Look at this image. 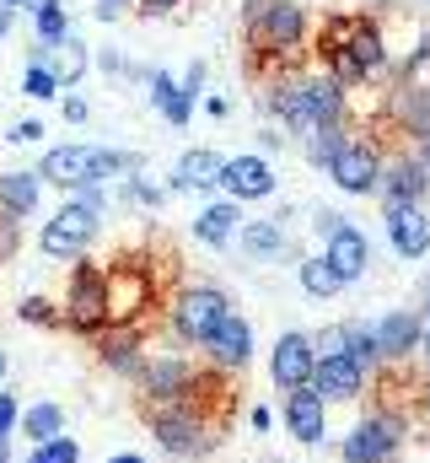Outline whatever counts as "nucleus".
I'll return each instance as SVG.
<instances>
[{"mask_svg":"<svg viewBox=\"0 0 430 463\" xmlns=\"http://www.w3.org/2000/svg\"><path fill=\"white\" fill-rule=\"evenodd\" d=\"M178 5H183V0H140V11H145V16H173Z\"/></svg>","mask_w":430,"mask_h":463,"instance_id":"obj_45","label":"nucleus"},{"mask_svg":"<svg viewBox=\"0 0 430 463\" xmlns=\"http://www.w3.org/2000/svg\"><path fill=\"white\" fill-rule=\"evenodd\" d=\"M200 350H205L210 372H220V377H231V372H248V361H253V324H248L242 313H226V318L215 324V335H210Z\"/></svg>","mask_w":430,"mask_h":463,"instance_id":"obj_14","label":"nucleus"},{"mask_svg":"<svg viewBox=\"0 0 430 463\" xmlns=\"http://www.w3.org/2000/svg\"><path fill=\"white\" fill-rule=\"evenodd\" d=\"M307 388L318 393L322 404H355L366 393V372L350 355H322L318 366H313V383Z\"/></svg>","mask_w":430,"mask_h":463,"instance_id":"obj_17","label":"nucleus"},{"mask_svg":"<svg viewBox=\"0 0 430 463\" xmlns=\"http://www.w3.org/2000/svg\"><path fill=\"white\" fill-rule=\"evenodd\" d=\"M140 329H145V324L103 329V335H98V361L113 366V372H124V377H140V366H145V355H140Z\"/></svg>","mask_w":430,"mask_h":463,"instance_id":"obj_24","label":"nucleus"},{"mask_svg":"<svg viewBox=\"0 0 430 463\" xmlns=\"http://www.w3.org/2000/svg\"><path fill=\"white\" fill-rule=\"evenodd\" d=\"M322 259H328V264L339 269V280L350 286V280H360V275L371 269V242H366V232L355 227V222H344L333 237H322Z\"/></svg>","mask_w":430,"mask_h":463,"instance_id":"obj_21","label":"nucleus"},{"mask_svg":"<svg viewBox=\"0 0 430 463\" xmlns=\"http://www.w3.org/2000/svg\"><path fill=\"white\" fill-rule=\"evenodd\" d=\"M382 167H388V156H382V146L371 140V135H355L350 129V140L333 151V162H328V178L344 189V194H377V184H382Z\"/></svg>","mask_w":430,"mask_h":463,"instance_id":"obj_10","label":"nucleus"},{"mask_svg":"<svg viewBox=\"0 0 430 463\" xmlns=\"http://www.w3.org/2000/svg\"><path fill=\"white\" fill-rule=\"evenodd\" d=\"M377 350H382V361H415V350L425 340V318L420 313H409V307H393V313H382L377 324Z\"/></svg>","mask_w":430,"mask_h":463,"instance_id":"obj_18","label":"nucleus"},{"mask_svg":"<svg viewBox=\"0 0 430 463\" xmlns=\"http://www.w3.org/2000/svg\"><path fill=\"white\" fill-rule=\"evenodd\" d=\"M264 109L285 124V140L307 146L318 129L350 118V92H344L339 81H328L322 71H291V76H280V81L269 87Z\"/></svg>","mask_w":430,"mask_h":463,"instance_id":"obj_1","label":"nucleus"},{"mask_svg":"<svg viewBox=\"0 0 430 463\" xmlns=\"http://www.w3.org/2000/svg\"><path fill=\"white\" fill-rule=\"evenodd\" d=\"M60 109H65V124H87V114H92V109H87V98H65Z\"/></svg>","mask_w":430,"mask_h":463,"instance_id":"obj_44","label":"nucleus"},{"mask_svg":"<svg viewBox=\"0 0 430 463\" xmlns=\"http://www.w3.org/2000/svg\"><path fill=\"white\" fill-rule=\"evenodd\" d=\"M33 27H38V43H60V38L70 33V11H65V0H60V5H49V11H38V16H33Z\"/></svg>","mask_w":430,"mask_h":463,"instance_id":"obj_35","label":"nucleus"},{"mask_svg":"<svg viewBox=\"0 0 430 463\" xmlns=\"http://www.w3.org/2000/svg\"><path fill=\"white\" fill-rule=\"evenodd\" d=\"M178 92H183L189 103H200V92H205V60H194V65L183 71V81H178Z\"/></svg>","mask_w":430,"mask_h":463,"instance_id":"obj_40","label":"nucleus"},{"mask_svg":"<svg viewBox=\"0 0 430 463\" xmlns=\"http://www.w3.org/2000/svg\"><path fill=\"white\" fill-rule=\"evenodd\" d=\"M124 194H129L135 205H151V211H162V205H167V189H156V184H151V178H140V173H135V178H124Z\"/></svg>","mask_w":430,"mask_h":463,"instance_id":"obj_38","label":"nucleus"},{"mask_svg":"<svg viewBox=\"0 0 430 463\" xmlns=\"http://www.w3.org/2000/svg\"><path fill=\"white\" fill-rule=\"evenodd\" d=\"M156 307V280L145 264H113L108 269V329L145 324Z\"/></svg>","mask_w":430,"mask_h":463,"instance_id":"obj_8","label":"nucleus"},{"mask_svg":"<svg viewBox=\"0 0 430 463\" xmlns=\"http://www.w3.org/2000/svg\"><path fill=\"white\" fill-rule=\"evenodd\" d=\"M87 65H92V49L76 38V27H70L60 43H49V71L60 76V87H76V81L87 76Z\"/></svg>","mask_w":430,"mask_h":463,"instance_id":"obj_28","label":"nucleus"},{"mask_svg":"<svg viewBox=\"0 0 430 463\" xmlns=\"http://www.w3.org/2000/svg\"><path fill=\"white\" fill-rule=\"evenodd\" d=\"M318 49H344L366 71V81L388 71V43H382V27L371 22V11H333L318 27Z\"/></svg>","mask_w":430,"mask_h":463,"instance_id":"obj_6","label":"nucleus"},{"mask_svg":"<svg viewBox=\"0 0 430 463\" xmlns=\"http://www.w3.org/2000/svg\"><path fill=\"white\" fill-rule=\"evenodd\" d=\"M220 167H226V156H220V151L194 146V151H183V156H178V167H173V189H178V194H205V189H220Z\"/></svg>","mask_w":430,"mask_h":463,"instance_id":"obj_23","label":"nucleus"},{"mask_svg":"<svg viewBox=\"0 0 430 463\" xmlns=\"http://www.w3.org/2000/svg\"><path fill=\"white\" fill-rule=\"evenodd\" d=\"M16 313H22V324H38V329H65V324H60V307H54L49 297H22V307H16Z\"/></svg>","mask_w":430,"mask_h":463,"instance_id":"obj_37","label":"nucleus"},{"mask_svg":"<svg viewBox=\"0 0 430 463\" xmlns=\"http://www.w3.org/2000/svg\"><path fill=\"white\" fill-rule=\"evenodd\" d=\"M220 194H226L231 205L269 200V194H275V167H269V156H258V151L226 156V167H220Z\"/></svg>","mask_w":430,"mask_h":463,"instance_id":"obj_13","label":"nucleus"},{"mask_svg":"<svg viewBox=\"0 0 430 463\" xmlns=\"http://www.w3.org/2000/svg\"><path fill=\"white\" fill-rule=\"evenodd\" d=\"M344 355L371 377L377 366H382V350H377V329L371 324H344Z\"/></svg>","mask_w":430,"mask_h":463,"instance_id":"obj_32","label":"nucleus"},{"mask_svg":"<svg viewBox=\"0 0 430 463\" xmlns=\"http://www.w3.org/2000/svg\"><path fill=\"white\" fill-rule=\"evenodd\" d=\"M0 5H5V11H22V5H27V0H0Z\"/></svg>","mask_w":430,"mask_h":463,"instance_id":"obj_54","label":"nucleus"},{"mask_svg":"<svg viewBox=\"0 0 430 463\" xmlns=\"http://www.w3.org/2000/svg\"><path fill=\"white\" fill-rule=\"evenodd\" d=\"M5 140H11V146H33V140H43V124H38V118H16V124L5 129Z\"/></svg>","mask_w":430,"mask_h":463,"instance_id":"obj_41","label":"nucleus"},{"mask_svg":"<svg viewBox=\"0 0 430 463\" xmlns=\"http://www.w3.org/2000/svg\"><path fill=\"white\" fill-rule=\"evenodd\" d=\"M296 275H302V291H307V297H318V302H328V297H339V291H344L339 269H333L322 253H307V259L296 264Z\"/></svg>","mask_w":430,"mask_h":463,"instance_id":"obj_30","label":"nucleus"},{"mask_svg":"<svg viewBox=\"0 0 430 463\" xmlns=\"http://www.w3.org/2000/svg\"><path fill=\"white\" fill-rule=\"evenodd\" d=\"M22 92H27L33 103H49V98H60L65 87H60V76H54L49 65H27V71H22Z\"/></svg>","mask_w":430,"mask_h":463,"instance_id":"obj_34","label":"nucleus"},{"mask_svg":"<svg viewBox=\"0 0 430 463\" xmlns=\"http://www.w3.org/2000/svg\"><path fill=\"white\" fill-rule=\"evenodd\" d=\"M49 5H60V0H27L22 11H27V16H38V11H49Z\"/></svg>","mask_w":430,"mask_h":463,"instance_id":"obj_49","label":"nucleus"},{"mask_svg":"<svg viewBox=\"0 0 430 463\" xmlns=\"http://www.w3.org/2000/svg\"><path fill=\"white\" fill-rule=\"evenodd\" d=\"M344 140H350V118H344V124H328V129H318V135L302 146V156H307L313 167H328V162H333V151H339Z\"/></svg>","mask_w":430,"mask_h":463,"instance_id":"obj_33","label":"nucleus"},{"mask_svg":"<svg viewBox=\"0 0 430 463\" xmlns=\"http://www.w3.org/2000/svg\"><path fill=\"white\" fill-rule=\"evenodd\" d=\"M425 194H430V167L420 156H393L382 167V184H377L382 205H425Z\"/></svg>","mask_w":430,"mask_h":463,"instance_id":"obj_16","label":"nucleus"},{"mask_svg":"<svg viewBox=\"0 0 430 463\" xmlns=\"http://www.w3.org/2000/svg\"><path fill=\"white\" fill-rule=\"evenodd\" d=\"M140 393H145V404H178V399H189L194 388H200V366L194 361H183V355H145V366H140Z\"/></svg>","mask_w":430,"mask_h":463,"instance_id":"obj_12","label":"nucleus"},{"mask_svg":"<svg viewBox=\"0 0 430 463\" xmlns=\"http://www.w3.org/2000/svg\"><path fill=\"white\" fill-rule=\"evenodd\" d=\"M16 426L27 431V442H33V448H43V442L65 437V410H60V404H27Z\"/></svg>","mask_w":430,"mask_h":463,"instance_id":"obj_29","label":"nucleus"},{"mask_svg":"<svg viewBox=\"0 0 430 463\" xmlns=\"http://www.w3.org/2000/svg\"><path fill=\"white\" fill-rule=\"evenodd\" d=\"M344 222H350L344 211H318V237H333V232L344 227Z\"/></svg>","mask_w":430,"mask_h":463,"instance_id":"obj_43","label":"nucleus"},{"mask_svg":"<svg viewBox=\"0 0 430 463\" xmlns=\"http://www.w3.org/2000/svg\"><path fill=\"white\" fill-rule=\"evenodd\" d=\"M313 366H318L313 335L291 329V335H280V340H275V355H269V377H275V388H280V393H291V388H307V383H313Z\"/></svg>","mask_w":430,"mask_h":463,"instance_id":"obj_15","label":"nucleus"},{"mask_svg":"<svg viewBox=\"0 0 430 463\" xmlns=\"http://www.w3.org/2000/svg\"><path fill=\"white\" fill-rule=\"evenodd\" d=\"M226 313H231V302H226L220 286H183V291L173 297V307H167L173 335H178L183 345H205Z\"/></svg>","mask_w":430,"mask_h":463,"instance_id":"obj_9","label":"nucleus"},{"mask_svg":"<svg viewBox=\"0 0 430 463\" xmlns=\"http://www.w3.org/2000/svg\"><path fill=\"white\" fill-rule=\"evenodd\" d=\"M285 431L307 448H318L322 431H328V404H322L313 388H291L285 393Z\"/></svg>","mask_w":430,"mask_h":463,"instance_id":"obj_22","label":"nucleus"},{"mask_svg":"<svg viewBox=\"0 0 430 463\" xmlns=\"http://www.w3.org/2000/svg\"><path fill=\"white\" fill-rule=\"evenodd\" d=\"M0 377H5V350H0Z\"/></svg>","mask_w":430,"mask_h":463,"instance_id":"obj_56","label":"nucleus"},{"mask_svg":"<svg viewBox=\"0 0 430 463\" xmlns=\"http://www.w3.org/2000/svg\"><path fill=\"white\" fill-rule=\"evenodd\" d=\"M420 355H425V366H430V329H425V340H420Z\"/></svg>","mask_w":430,"mask_h":463,"instance_id":"obj_53","label":"nucleus"},{"mask_svg":"<svg viewBox=\"0 0 430 463\" xmlns=\"http://www.w3.org/2000/svg\"><path fill=\"white\" fill-rule=\"evenodd\" d=\"M124 5H129V0H98V16H103V22H113Z\"/></svg>","mask_w":430,"mask_h":463,"instance_id":"obj_48","label":"nucleus"},{"mask_svg":"<svg viewBox=\"0 0 430 463\" xmlns=\"http://www.w3.org/2000/svg\"><path fill=\"white\" fill-rule=\"evenodd\" d=\"M103 216H108L103 189H70V194H65V205H60V211L43 222V232H38L43 259H60V264L87 259V248H92V242H98V232H103Z\"/></svg>","mask_w":430,"mask_h":463,"instance_id":"obj_4","label":"nucleus"},{"mask_svg":"<svg viewBox=\"0 0 430 463\" xmlns=\"http://www.w3.org/2000/svg\"><path fill=\"white\" fill-rule=\"evenodd\" d=\"M258 146H264V151H280V146H285V135H280V129H258Z\"/></svg>","mask_w":430,"mask_h":463,"instance_id":"obj_47","label":"nucleus"},{"mask_svg":"<svg viewBox=\"0 0 430 463\" xmlns=\"http://www.w3.org/2000/svg\"><path fill=\"white\" fill-rule=\"evenodd\" d=\"M38 200H43V178L38 173H0V211L5 216H16V222H27L33 211H38Z\"/></svg>","mask_w":430,"mask_h":463,"instance_id":"obj_25","label":"nucleus"},{"mask_svg":"<svg viewBox=\"0 0 430 463\" xmlns=\"http://www.w3.org/2000/svg\"><path fill=\"white\" fill-rule=\"evenodd\" d=\"M420 410H425V415H430V383H425V388H420Z\"/></svg>","mask_w":430,"mask_h":463,"instance_id":"obj_52","label":"nucleus"},{"mask_svg":"<svg viewBox=\"0 0 430 463\" xmlns=\"http://www.w3.org/2000/svg\"><path fill=\"white\" fill-rule=\"evenodd\" d=\"M404 415L398 410H371L350 437H344V463H393L404 453Z\"/></svg>","mask_w":430,"mask_h":463,"instance_id":"obj_11","label":"nucleus"},{"mask_svg":"<svg viewBox=\"0 0 430 463\" xmlns=\"http://www.w3.org/2000/svg\"><path fill=\"white\" fill-rule=\"evenodd\" d=\"M16 420H22V404H16L11 393H0V442H11V431H16Z\"/></svg>","mask_w":430,"mask_h":463,"instance_id":"obj_42","label":"nucleus"},{"mask_svg":"<svg viewBox=\"0 0 430 463\" xmlns=\"http://www.w3.org/2000/svg\"><path fill=\"white\" fill-rule=\"evenodd\" d=\"M237 237H242V253H248V259H275V253H285V242H291L285 216H269V222H242V227H237Z\"/></svg>","mask_w":430,"mask_h":463,"instance_id":"obj_27","label":"nucleus"},{"mask_svg":"<svg viewBox=\"0 0 430 463\" xmlns=\"http://www.w3.org/2000/svg\"><path fill=\"white\" fill-rule=\"evenodd\" d=\"M242 38L258 71H296V49L307 43V5L302 0H248L242 5Z\"/></svg>","mask_w":430,"mask_h":463,"instance_id":"obj_2","label":"nucleus"},{"mask_svg":"<svg viewBox=\"0 0 430 463\" xmlns=\"http://www.w3.org/2000/svg\"><path fill=\"white\" fill-rule=\"evenodd\" d=\"M11 22H16V11H5V5H0V38L11 33Z\"/></svg>","mask_w":430,"mask_h":463,"instance_id":"obj_50","label":"nucleus"},{"mask_svg":"<svg viewBox=\"0 0 430 463\" xmlns=\"http://www.w3.org/2000/svg\"><path fill=\"white\" fill-rule=\"evenodd\" d=\"M16 248H22V222L0 211V264H5V259H11Z\"/></svg>","mask_w":430,"mask_h":463,"instance_id":"obj_39","label":"nucleus"},{"mask_svg":"<svg viewBox=\"0 0 430 463\" xmlns=\"http://www.w3.org/2000/svg\"><path fill=\"white\" fill-rule=\"evenodd\" d=\"M248 426H253V431H269V426H275V415H269V404H253V415H248Z\"/></svg>","mask_w":430,"mask_h":463,"instance_id":"obj_46","label":"nucleus"},{"mask_svg":"<svg viewBox=\"0 0 430 463\" xmlns=\"http://www.w3.org/2000/svg\"><path fill=\"white\" fill-rule=\"evenodd\" d=\"M425 318H430V291H425Z\"/></svg>","mask_w":430,"mask_h":463,"instance_id":"obj_57","label":"nucleus"},{"mask_svg":"<svg viewBox=\"0 0 430 463\" xmlns=\"http://www.w3.org/2000/svg\"><path fill=\"white\" fill-rule=\"evenodd\" d=\"M145 426H151L156 448L173 453V458H200V453H210L215 442H220L194 393L178 399V404H145Z\"/></svg>","mask_w":430,"mask_h":463,"instance_id":"obj_5","label":"nucleus"},{"mask_svg":"<svg viewBox=\"0 0 430 463\" xmlns=\"http://www.w3.org/2000/svg\"><path fill=\"white\" fill-rule=\"evenodd\" d=\"M382 114H388V124H393L398 135H409V140H430V87H409V81H398V87L388 92Z\"/></svg>","mask_w":430,"mask_h":463,"instance_id":"obj_20","label":"nucleus"},{"mask_svg":"<svg viewBox=\"0 0 430 463\" xmlns=\"http://www.w3.org/2000/svg\"><path fill=\"white\" fill-rule=\"evenodd\" d=\"M108 463H145V458H140V453H113Z\"/></svg>","mask_w":430,"mask_h":463,"instance_id":"obj_51","label":"nucleus"},{"mask_svg":"<svg viewBox=\"0 0 430 463\" xmlns=\"http://www.w3.org/2000/svg\"><path fill=\"white\" fill-rule=\"evenodd\" d=\"M140 167H145L140 151H118V146H54V151H43L38 178L43 184H60L70 194V189H103L113 178L124 184Z\"/></svg>","mask_w":430,"mask_h":463,"instance_id":"obj_3","label":"nucleus"},{"mask_svg":"<svg viewBox=\"0 0 430 463\" xmlns=\"http://www.w3.org/2000/svg\"><path fill=\"white\" fill-rule=\"evenodd\" d=\"M151 103L162 109V118H167V124H178V129H183V124H189V114H194V103L178 92V81H173L167 71H151Z\"/></svg>","mask_w":430,"mask_h":463,"instance_id":"obj_31","label":"nucleus"},{"mask_svg":"<svg viewBox=\"0 0 430 463\" xmlns=\"http://www.w3.org/2000/svg\"><path fill=\"white\" fill-rule=\"evenodd\" d=\"M60 324L70 335H103L108 329V269L92 259H76L70 280H65V302H60Z\"/></svg>","mask_w":430,"mask_h":463,"instance_id":"obj_7","label":"nucleus"},{"mask_svg":"<svg viewBox=\"0 0 430 463\" xmlns=\"http://www.w3.org/2000/svg\"><path fill=\"white\" fill-rule=\"evenodd\" d=\"M237 227H242V205H231V200H215V205H205V211L194 216V237H200L205 248H226V242L237 237Z\"/></svg>","mask_w":430,"mask_h":463,"instance_id":"obj_26","label":"nucleus"},{"mask_svg":"<svg viewBox=\"0 0 430 463\" xmlns=\"http://www.w3.org/2000/svg\"><path fill=\"white\" fill-rule=\"evenodd\" d=\"M425 5H430V0H425Z\"/></svg>","mask_w":430,"mask_h":463,"instance_id":"obj_58","label":"nucleus"},{"mask_svg":"<svg viewBox=\"0 0 430 463\" xmlns=\"http://www.w3.org/2000/svg\"><path fill=\"white\" fill-rule=\"evenodd\" d=\"M0 463H11V448H5V442H0Z\"/></svg>","mask_w":430,"mask_h":463,"instance_id":"obj_55","label":"nucleus"},{"mask_svg":"<svg viewBox=\"0 0 430 463\" xmlns=\"http://www.w3.org/2000/svg\"><path fill=\"white\" fill-rule=\"evenodd\" d=\"M27 463H81V442H76V437H54V442L33 448Z\"/></svg>","mask_w":430,"mask_h":463,"instance_id":"obj_36","label":"nucleus"},{"mask_svg":"<svg viewBox=\"0 0 430 463\" xmlns=\"http://www.w3.org/2000/svg\"><path fill=\"white\" fill-rule=\"evenodd\" d=\"M382 222H388V242H393L398 259L430 253V211L425 205H382Z\"/></svg>","mask_w":430,"mask_h":463,"instance_id":"obj_19","label":"nucleus"}]
</instances>
